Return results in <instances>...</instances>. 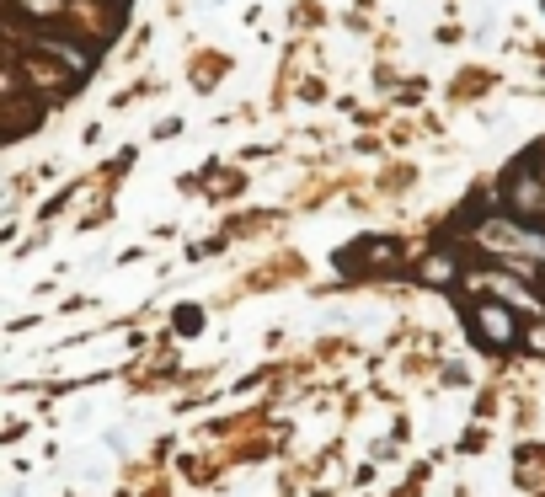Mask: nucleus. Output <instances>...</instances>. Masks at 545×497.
<instances>
[{
    "mask_svg": "<svg viewBox=\"0 0 545 497\" xmlns=\"http://www.w3.org/2000/svg\"><path fill=\"white\" fill-rule=\"evenodd\" d=\"M107 6H123V0H107Z\"/></svg>",
    "mask_w": 545,
    "mask_h": 497,
    "instance_id": "obj_5",
    "label": "nucleus"
},
{
    "mask_svg": "<svg viewBox=\"0 0 545 497\" xmlns=\"http://www.w3.org/2000/svg\"><path fill=\"white\" fill-rule=\"evenodd\" d=\"M476 326H481V337H487L492 348H513V343H519V321H513L508 305H481Z\"/></svg>",
    "mask_w": 545,
    "mask_h": 497,
    "instance_id": "obj_2",
    "label": "nucleus"
},
{
    "mask_svg": "<svg viewBox=\"0 0 545 497\" xmlns=\"http://www.w3.org/2000/svg\"><path fill=\"white\" fill-rule=\"evenodd\" d=\"M38 49H43V54H54V59H65L75 75H86V70H91V54H86V49H75V43H65V38H38Z\"/></svg>",
    "mask_w": 545,
    "mask_h": 497,
    "instance_id": "obj_4",
    "label": "nucleus"
},
{
    "mask_svg": "<svg viewBox=\"0 0 545 497\" xmlns=\"http://www.w3.org/2000/svg\"><path fill=\"white\" fill-rule=\"evenodd\" d=\"M513 209H519V220H540V214H545V188L529 172L513 182Z\"/></svg>",
    "mask_w": 545,
    "mask_h": 497,
    "instance_id": "obj_3",
    "label": "nucleus"
},
{
    "mask_svg": "<svg viewBox=\"0 0 545 497\" xmlns=\"http://www.w3.org/2000/svg\"><path fill=\"white\" fill-rule=\"evenodd\" d=\"M481 246H487V252H535V257H545V236H540V230L508 225V220H487V225H481Z\"/></svg>",
    "mask_w": 545,
    "mask_h": 497,
    "instance_id": "obj_1",
    "label": "nucleus"
}]
</instances>
